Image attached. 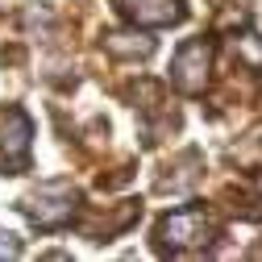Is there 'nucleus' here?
<instances>
[{
  "label": "nucleus",
  "mask_w": 262,
  "mask_h": 262,
  "mask_svg": "<svg viewBox=\"0 0 262 262\" xmlns=\"http://www.w3.org/2000/svg\"><path fill=\"white\" fill-rule=\"evenodd\" d=\"M154 242L162 254H195V250H208L216 242V225L204 208H179V212H167L158 221Z\"/></svg>",
  "instance_id": "nucleus-1"
},
{
  "label": "nucleus",
  "mask_w": 262,
  "mask_h": 262,
  "mask_svg": "<svg viewBox=\"0 0 262 262\" xmlns=\"http://www.w3.org/2000/svg\"><path fill=\"white\" fill-rule=\"evenodd\" d=\"M75 200L79 195H75V187L67 179H46V183H38L34 191H29L17 208L29 216L34 229H62L75 216Z\"/></svg>",
  "instance_id": "nucleus-2"
},
{
  "label": "nucleus",
  "mask_w": 262,
  "mask_h": 262,
  "mask_svg": "<svg viewBox=\"0 0 262 262\" xmlns=\"http://www.w3.org/2000/svg\"><path fill=\"white\" fill-rule=\"evenodd\" d=\"M34 150V121L21 108H0V175H21Z\"/></svg>",
  "instance_id": "nucleus-3"
},
{
  "label": "nucleus",
  "mask_w": 262,
  "mask_h": 262,
  "mask_svg": "<svg viewBox=\"0 0 262 262\" xmlns=\"http://www.w3.org/2000/svg\"><path fill=\"white\" fill-rule=\"evenodd\" d=\"M208 67H212V42L191 38V42H183V46L175 50V58H171V79H175L179 92L195 96V92H204V83H208Z\"/></svg>",
  "instance_id": "nucleus-4"
},
{
  "label": "nucleus",
  "mask_w": 262,
  "mask_h": 262,
  "mask_svg": "<svg viewBox=\"0 0 262 262\" xmlns=\"http://www.w3.org/2000/svg\"><path fill=\"white\" fill-rule=\"evenodd\" d=\"M113 5L121 9V17H129L134 25H150V29L175 25V21L183 17L179 0H113Z\"/></svg>",
  "instance_id": "nucleus-5"
},
{
  "label": "nucleus",
  "mask_w": 262,
  "mask_h": 262,
  "mask_svg": "<svg viewBox=\"0 0 262 262\" xmlns=\"http://www.w3.org/2000/svg\"><path fill=\"white\" fill-rule=\"evenodd\" d=\"M21 254V237L9 233V229H0V258H17Z\"/></svg>",
  "instance_id": "nucleus-6"
}]
</instances>
